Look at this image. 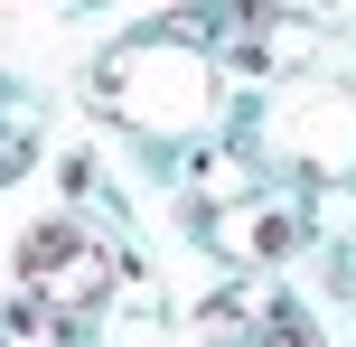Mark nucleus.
Masks as SVG:
<instances>
[{
	"label": "nucleus",
	"mask_w": 356,
	"mask_h": 347,
	"mask_svg": "<svg viewBox=\"0 0 356 347\" xmlns=\"http://www.w3.org/2000/svg\"><path fill=\"white\" fill-rule=\"evenodd\" d=\"M19 282H29V300H47V310H94V300H113V282H122V254H113L94 225H29Z\"/></svg>",
	"instance_id": "1"
},
{
	"label": "nucleus",
	"mask_w": 356,
	"mask_h": 347,
	"mask_svg": "<svg viewBox=\"0 0 356 347\" xmlns=\"http://www.w3.org/2000/svg\"><path fill=\"white\" fill-rule=\"evenodd\" d=\"M291 235H300V216H282V207H253V216H234V225H225L234 254H282Z\"/></svg>",
	"instance_id": "2"
},
{
	"label": "nucleus",
	"mask_w": 356,
	"mask_h": 347,
	"mask_svg": "<svg viewBox=\"0 0 356 347\" xmlns=\"http://www.w3.org/2000/svg\"><path fill=\"white\" fill-rule=\"evenodd\" d=\"M253 347H319V329H309L300 310H263V338Z\"/></svg>",
	"instance_id": "3"
}]
</instances>
